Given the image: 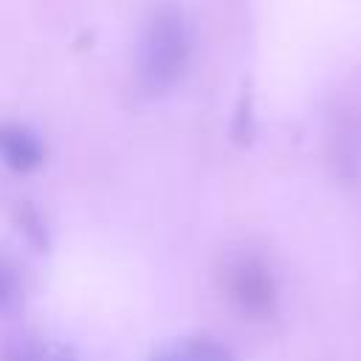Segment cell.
Here are the masks:
<instances>
[{
  "mask_svg": "<svg viewBox=\"0 0 361 361\" xmlns=\"http://www.w3.org/2000/svg\"><path fill=\"white\" fill-rule=\"evenodd\" d=\"M152 361H234V358L214 338L189 336V338H175V341L164 344L152 355Z\"/></svg>",
  "mask_w": 361,
  "mask_h": 361,
  "instance_id": "cell-4",
  "label": "cell"
},
{
  "mask_svg": "<svg viewBox=\"0 0 361 361\" xmlns=\"http://www.w3.org/2000/svg\"><path fill=\"white\" fill-rule=\"evenodd\" d=\"M226 290L231 296V302L251 316H265L274 310L276 302V288L274 279L268 274V268L251 257L237 259L228 274H226Z\"/></svg>",
  "mask_w": 361,
  "mask_h": 361,
  "instance_id": "cell-2",
  "label": "cell"
},
{
  "mask_svg": "<svg viewBox=\"0 0 361 361\" xmlns=\"http://www.w3.org/2000/svg\"><path fill=\"white\" fill-rule=\"evenodd\" d=\"M3 361H76V355L62 341H51L42 336H17L6 344Z\"/></svg>",
  "mask_w": 361,
  "mask_h": 361,
  "instance_id": "cell-5",
  "label": "cell"
},
{
  "mask_svg": "<svg viewBox=\"0 0 361 361\" xmlns=\"http://www.w3.org/2000/svg\"><path fill=\"white\" fill-rule=\"evenodd\" d=\"M45 147L39 135L20 124H0V161L14 172H31L42 164Z\"/></svg>",
  "mask_w": 361,
  "mask_h": 361,
  "instance_id": "cell-3",
  "label": "cell"
},
{
  "mask_svg": "<svg viewBox=\"0 0 361 361\" xmlns=\"http://www.w3.org/2000/svg\"><path fill=\"white\" fill-rule=\"evenodd\" d=\"M192 54V37L186 17L175 6H158L138 39V56H135V73L138 85L147 96H164L169 93L186 73Z\"/></svg>",
  "mask_w": 361,
  "mask_h": 361,
  "instance_id": "cell-1",
  "label": "cell"
},
{
  "mask_svg": "<svg viewBox=\"0 0 361 361\" xmlns=\"http://www.w3.org/2000/svg\"><path fill=\"white\" fill-rule=\"evenodd\" d=\"M23 302V285L17 271L0 259V313H11L17 310Z\"/></svg>",
  "mask_w": 361,
  "mask_h": 361,
  "instance_id": "cell-6",
  "label": "cell"
}]
</instances>
